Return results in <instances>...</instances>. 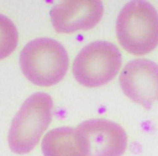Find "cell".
<instances>
[{
  "instance_id": "6da1fadb",
  "label": "cell",
  "mask_w": 158,
  "mask_h": 156,
  "mask_svg": "<svg viewBox=\"0 0 158 156\" xmlns=\"http://www.w3.org/2000/svg\"><path fill=\"white\" fill-rule=\"evenodd\" d=\"M116 34L126 51L144 55L158 44V13L147 1H130L119 13Z\"/></svg>"
},
{
  "instance_id": "7a4b0ae2",
  "label": "cell",
  "mask_w": 158,
  "mask_h": 156,
  "mask_svg": "<svg viewBox=\"0 0 158 156\" xmlns=\"http://www.w3.org/2000/svg\"><path fill=\"white\" fill-rule=\"evenodd\" d=\"M68 54L61 42L51 38L31 40L23 48L20 65L34 85L50 87L60 82L67 73Z\"/></svg>"
},
{
  "instance_id": "3957f363",
  "label": "cell",
  "mask_w": 158,
  "mask_h": 156,
  "mask_svg": "<svg viewBox=\"0 0 158 156\" xmlns=\"http://www.w3.org/2000/svg\"><path fill=\"white\" fill-rule=\"evenodd\" d=\"M52 98L44 92L31 95L13 118L8 134L12 152L26 154L38 144L52 120Z\"/></svg>"
},
{
  "instance_id": "277c9868",
  "label": "cell",
  "mask_w": 158,
  "mask_h": 156,
  "mask_svg": "<svg viewBox=\"0 0 158 156\" xmlns=\"http://www.w3.org/2000/svg\"><path fill=\"white\" fill-rule=\"evenodd\" d=\"M121 67V53L114 44L94 41L87 44L73 63V74L88 88L104 86L114 79Z\"/></svg>"
},
{
  "instance_id": "5b68a950",
  "label": "cell",
  "mask_w": 158,
  "mask_h": 156,
  "mask_svg": "<svg viewBox=\"0 0 158 156\" xmlns=\"http://www.w3.org/2000/svg\"><path fill=\"white\" fill-rule=\"evenodd\" d=\"M87 156H121L127 149L125 129L107 119H90L76 128Z\"/></svg>"
},
{
  "instance_id": "8992f818",
  "label": "cell",
  "mask_w": 158,
  "mask_h": 156,
  "mask_svg": "<svg viewBox=\"0 0 158 156\" xmlns=\"http://www.w3.org/2000/svg\"><path fill=\"white\" fill-rule=\"evenodd\" d=\"M119 84L130 100L148 110L158 101V65L146 59L130 61L119 76Z\"/></svg>"
},
{
  "instance_id": "52a82bcc",
  "label": "cell",
  "mask_w": 158,
  "mask_h": 156,
  "mask_svg": "<svg viewBox=\"0 0 158 156\" xmlns=\"http://www.w3.org/2000/svg\"><path fill=\"white\" fill-rule=\"evenodd\" d=\"M103 11L101 1H64L52 8L50 16L57 33H74L93 28Z\"/></svg>"
},
{
  "instance_id": "ba28073f",
  "label": "cell",
  "mask_w": 158,
  "mask_h": 156,
  "mask_svg": "<svg viewBox=\"0 0 158 156\" xmlns=\"http://www.w3.org/2000/svg\"><path fill=\"white\" fill-rule=\"evenodd\" d=\"M41 150L44 156H87L78 132L70 127L50 130L42 139Z\"/></svg>"
},
{
  "instance_id": "9c48e42d",
  "label": "cell",
  "mask_w": 158,
  "mask_h": 156,
  "mask_svg": "<svg viewBox=\"0 0 158 156\" xmlns=\"http://www.w3.org/2000/svg\"><path fill=\"white\" fill-rule=\"evenodd\" d=\"M19 33L14 23L0 14V60L9 57L18 46Z\"/></svg>"
}]
</instances>
